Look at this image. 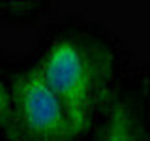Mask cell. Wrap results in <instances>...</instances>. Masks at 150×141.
<instances>
[{"label": "cell", "mask_w": 150, "mask_h": 141, "mask_svg": "<svg viewBox=\"0 0 150 141\" xmlns=\"http://www.w3.org/2000/svg\"><path fill=\"white\" fill-rule=\"evenodd\" d=\"M8 98H9V92L6 85L2 83V79H0V128H2L4 115H6V109H8Z\"/></svg>", "instance_id": "277c9868"}, {"label": "cell", "mask_w": 150, "mask_h": 141, "mask_svg": "<svg viewBox=\"0 0 150 141\" xmlns=\"http://www.w3.org/2000/svg\"><path fill=\"white\" fill-rule=\"evenodd\" d=\"M36 66L79 137L109 96L115 70L109 47L90 34L71 32L56 38Z\"/></svg>", "instance_id": "6da1fadb"}, {"label": "cell", "mask_w": 150, "mask_h": 141, "mask_svg": "<svg viewBox=\"0 0 150 141\" xmlns=\"http://www.w3.org/2000/svg\"><path fill=\"white\" fill-rule=\"evenodd\" d=\"M2 128L8 141H73L62 103L47 87L38 66L17 75L9 88Z\"/></svg>", "instance_id": "7a4b0ae2"}, {"label": "cell", "mask_w": 150, "mask_h": 141, "mask_svg": "<svg viewBox=\"0 0 150 141\" xmlns=\"http://www.w3.org/2000/svg\"><path fill=\"white\" fill-rule=\"evenodd\" d=\"M100 141H141L139 124L128 103L118 102L109 113V119L103 124Z\"/></svg>", "instance_id": "3957f363"}]
</instances>
